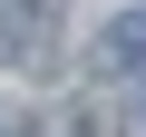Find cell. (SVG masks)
Returning <instances> with one entry per match:
<instances>
[{
  "label": "cell",
  "instance_id": "obj_1",
  "mask_svg": "<svg viewBox=\"0 0 146 137\" xmlns=\"http://www.w3.org/2000/svg\"><path fill=\"white\" fill-rule=\"evenodd\" d=\"M58 30V0H0V68H39Z\"/></svg>",
  "mask_w": 146,
  "mask_h": 137
},
{
  "label": "cell",
  "instance_id": "obj_2",
  "mask_svg": "<svg viewBox=\"0 0 146 137\" xmlns=\"http://www.w3.org/2000/svg\"><path fill=\"white\" fill-rule=\"evenodd\" d=\"M136 59H146V10H117L98 39V68H136Z\"/></svg>",
  "mask_w": 146,
  "mask_h": 137
}]
</instances>
